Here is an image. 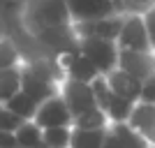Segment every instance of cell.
Segmentation results:
<instances>
[{
    "label": "cell",
    "mask_w": 155,
    "mask_h": 148,
    "mask_svg": "<svg viewBox=\"0 0 155 148\" xmlns=\"http://www.w3.org/2000/svg\"><path fill=\"white\" fill-rule=\"evenodd\" d=\"M2 107H5L7 111H12L14 116H19L21 120H35V113H37V109H39L37 104L32 102L28 95H23L21 90L9 100V102L2 104Z\"/></svg>",
    "instance_id": "cell-18"
},
{
    "label": "cell",
    "mask_w": 155,
    "mask_h": 148,
    "mask_svg": "<svg viewBox=\"0 0 155 148\" xmlns=\"http://www.w3.org/2000/svg\"><path fill=\"white\" fill-rule=\"evenodd\" d=\"M79 51L95 65L100 77H107L118 67V46L116 42L97 37H81L79 39Z\"/></svg>",
    "instance_id": "cell-2"
},
{
    "label": "cell",
    "mask_w": 155,
    "mask_h": 148,
    "mask_svg": "<svg viewBox=\"0 0 155 148\" xmlns=\"http://www.w3.org/2000/svg\"><path fill=\"white\" fill-rule=\"evenodd\" d=\"M58 88L60 86H56V84H51V81H46V79L37 77V74H32L28 67L21 65V93L28 95L37 107L44 104L46 100H51L53 95H58Z\"/></svg>",
    "instance_id": "cell-11"
},
{
    "label": "cell",
    "mask_w": 155,
    "mask_h": 148,
    "mask_svg": "<svg viewBox=\"0 0 155 148\" xmlns=\"http://www.w3.org/2000/svg\"><path fill=\"white\" fill-rule=\"evenodd\" d=\"M109 125L111 123L102 109H93V111H88V113H84V116L72 120V127L74 130H107Z\"/></svg>",
    "instance_id": "cell-20"
},
{
    "label": "cell",
    "mask_w": 155,
    "mask_h": 148,
    "mask_svg": "<svg viewBox=\"0 0 155 148\" xmlns=\"http://www.w3.org/2000/svg\"><path fill=\"white\" fill-rule=\"evenodd\" d=\"M111 2L116 5V9H118V12H123V14H125V9H123V0H111Z\"/></svg>",
    "instance_id": "cell-28"
},
{
    "label": "cell",
    "mask_w": 155,
    "mask_h": 148,
    "mask_svg": "<svg viewBox=\"0 0 155 148\" xmlns=\"http://www.w3.org/2000/svg\"><path fill=\"white\" fill-rule=\"evenodd\" d=\"M21 23L30 35H37L46 28L67 26L72 23V19L65 0H26L21 12Z\"/></svg>",
    "instance_id": "cell-1"
},
{
    "label": "cell",
    "mask_w": 155,
    "mask_h": 148,
    "mask_svg": "<svg viewBox=\"0 0 155 148\" xmlns=\"http://www.w3.org/2000/svg\"><path fill=\"white\" fill-rule=\"evenodd\" d=\"M14 65H21L19 51L14 49V44L9 39H0V70L14 67Z\"/></svg>",
    "instance_id": "cell-22"
},
{
    "label": "cell",
    "mask_w": 155,
    "mask_h": 148,
    "mask_svg": "<svg viewBox=\"0 0 155 148\" xmlns=\"http://www.w3.org/2000/svg\"><path fill=\"white\" fill-rule=\"evenodd\" d=\"M118 70L127 72L137 81H146L155 74V53H137V51H118Z\"/></svg>",
    "instance_id": "cell-10"
},
{
    "label": "cell",
    "mask_w": 155,
    "mask_h": 148,
    "mask_svg": "<svg viewBox=\"0 0 155 148\" xmlns=\"http://www.w3.org/2000/svg\"><path fill=\"white\" fill-rule=\"evenodd\" d=\"M67 12H70L72 23H91V21H100L118 12L116 5L111 0H65Z\"/></svg>",
    "instance_id": "cell-6"
},
{
    "label": "cell",
    "mask_w": 155,
    "mask_h": 148,
    "mask_svg": "<svg viewBox=\"0 0 155 148\" xmlns=\"http://www.w3.org/2000/svg\"><path fill=\"white\" fill-rule=\"evenodd\" d=\"M32 37L39 42V46L44 49L49 56L53 58H60L65 53H74L79 51V37L74 32V26L67 23V26H56V28H46V30L32 35Z\"/></svg>",
    "instance_id": "cell-3"
},
{
    "label": "cell",
    "mask_w": 155,
    "mask_h": 148,
    "mask_svg": "<svg viewBox=\"0 0 155 148\" xmlns=\"http://www.w3.org/2000/svg\"><path fill=\"white\" fill-rule=\"evenodd\" d=\"M141 19H143V26H146V35H148L150 49H153V53H155V5L141 14Z\"/></svg>",
    "instance_id": "cell-24"
},
{
    "label": "cell",
    "mask_w": 155,
    "mask_h": 148,
    "mask_svg": "<svg viewBox=\"0 0 155 148\" xmlns=\"http://www.w3.org/2000/svg\"><path fill=\"white\" fill-rule=\"evenodd\" d=\"M0 148H19L16 146V136L9 132H0Z\"/></svg>",
    "instance_id": "cell-27"
},
{
    "label": "cell",
    "mask_w": 155,
    "mask_h": 148,
    "mask_svg": "<svg viewBox=\"0 0 155 148\" xmlns=\"http://www.w3.org/2000/svg\"><path fill=\"white\" fill-rule=\"evenodd\" d=\"M107 130H74L72 127L70 148H102Z\"/></svg>",
    "instance_id": "cell-16"
},
{
    "label": "cell",
    "mask_w": 155,
    "mask_h": 148,
    "mask_svg": "<svg viewBox=\"0 0 155 148\" xmlns=\"http://www.w3.org/2000/svg\"><path fill=\"white\" fill-rule=\"evenodd\" d=\"M125 23V14H114V16H107V19L100 21H91V23H72L77 37H97V39H109V42H116L118 35H120V28Z\"/></svg>",
    "instance_id": "cell-9"
},
{
    "label": "cell",
    "mask_w": 155,
    "mask_h": 148,
    "mask_svg": "<svg viewBox=\"0 0 155 148\" xmlns=\"http://www.w3.org/2000/svg\"><path fill=\"white\" fill-rule=\"evenodd\" d=\"M127 125L155 148V104L137 102L127 118Z\"/></svg>",
    "instance_id": "cell-12"
},
{
    "label": "cell",
    "mask_w": 155,
    "mask_h": 148,
    "mask_svg": "<svg viewBox=\"0 0 155 148\" xmlns=\"http://www.w3.org/2000/svg\"><path fill=\"white\" fill-rule=\"evenodd\" d=\"M107 84H109L111 93L123 100H130V102H139V95H141V81H137L134 77H130L127 72L123 70H114L111 74H107Z\"/></svg>",
    "instance_id": "cell-13"
},
{
    "label": "cell",
    "mask_w": 155,
    "mask_h": 148,
    "mask_svg": "<svg viewBox=\"0 0 155 148\" xmlns=\"http://www.w3.org/2000/svg\"><path fill=\"white\" fill-rule=\"evenodd\" d=\"M109 127H111V132L116 134L118 146L120 148H153L141 134H137L127 123H114V125H109Z\"/></svg>",
    "instance_id": "cell-15"
},
{
    "label": "cell",
    "mask_w": 155,
    "mask_h": 148,
    "mask_svg": "<svg viewBox=\"0 0 155 148\" xmlns=\"http://www.w3.org/2000/svg\"><path fill=\"white\" fill-rule=\"evenodd\" d=\"M23 123H26V120H21L19 116H14L12 111H7L5 107L0 109V132H9V134H14Z\"/></svg>",
    "instance_id": "cell-23"
},
{
    "label": "cell",
    "mask_w": 155,
    "mask_h": 148,
    "mask_svg": "<svg viewBox=\"0 0 155 148\" xmlns=\"http://www.w3.org/2000/svg\"><path fill=\"white\" fill-rule=\"evenodd\" d=\"M37 148H49V146H44V143H42V146H37Z\"/></svg>",
    "instance_id": "cell-29"
},
{
    "label": "cell",
    "mask_w": 155,
    "mask_h": 148,
    "mask_svg": "<svg viewBox=\"0 0 155 148\" xmlns=\"http://www.w3.org/2000/svg\"><path fill=\"white\" fill-rule=\"evenodd\" d=\"M0 109H2V104H0Z\"/></svg>",
    "instance_id": "cell-30"
},
{
    "label": "cell",
    "mask_w": 155,
    "mask_h": 148,
    "mask_svg": "<svg viewBox=\"0 0 155 148\" xmlns=\"http://www.w3.org/2000/svg\"><path fill=\"white\" fill-rule=\"evenodd\" d=\"M132 109H134V102L123 100V97H118V95L111 93V95H109V102H107V107H104V113H107L109 123L114 125V123H127Z\"/></svg>",
    "instance_id": "cell-17"
},
{
    "label": "cell",
    "mask_w": 155,
    "mask_h": 148,
    "mask_svg": "<svg viewBox=\"0 0 155 148\" xmlns=\"http://www.w3.org/2000/svg\"><path fill=\"white\" fill-rule=\"evenodd\" d=\"M14 136H16V146L19 148H37V146H42V130H39L32 120H26L16 132H14Z\"/></svg>",
    "instance_id": "cell-19"
},
{
    "label": "cell",
    "mask_w": 155,
    "mask_h": 148,
    "mask_svg": "<svg viewBox=\"0 0 155 148\" xmlns=\"http://www.w3.org/2000/svg\"><path fill=\"white\" fill-rule=\"evenodd\" d=\"M72 127H51L42 130V143L49 148H70Z\"/></svg>",
    "instance_id": "cell-21"
},
{
    "label": "cell",
    "mask_w": 155,
    "mask_h": 148,
    "mask_svg": "<svg viewBox=\"0 0 155 148\" xmlns=\"http://www.w3.org/2000/svg\"><path fill=\"white\" fill-rule=\"evenodd\" d=\"M58 93L65 100L67 109H70L72 120L79 118V116H84V113H88V111H93V109H100L97 102H95L91 84H79V81H67V79H65L63 84H60Z\"/></svg>",
    "instance_id": "cell-5"
},
{
    "label": "cell",
    "mask_w": 155,
    "mask_h": 148,
    "mask_svg": "<svg viewBox=\"0 0 155 148\" xmlns=\"http://www.w3.org/2000/svg\"><path fill=\"white\" fill-rule=\"evenodd\" d=\"M118 51H137V53H153L146 35L141 14H125V23L120 28V35L116 39Z\"/></svg>",
    "instance_id": "cell-4"
},
{
    "label": "cell",
    "mask_w": 155,
    "mask_h": 148,
    "mask_svg": "<svg viewBox=\"0 0 155 148\" xmlns=\"http://www.w3.org/2000/svg\"><path fill=\"white\" fill-rule=\"evenodd\" d=\"M139 102H143V104H155V74H150V77L141 84V95H139Z\"/></svg>",
    "instance_id": "cell-26"
},
{
    "label": "cell",
    "mask_w": 155,
    "mask_h": 148,
    "mask_svg": "<svg viewBox=\"0 0 155 148\" xmlns=\"http://www.w3.org/2000/svg\"><path fill=\"white\" fill-rule=\"evenodd\" d=\"M155 5V0H123L125 14H143Z\"/></svg>",
    "instance_id": "cell-25"
},
{
    "label": "cell",
    "mask_w": 155,
    "mask_h": 148,
    "mask_svg": "<svg viewBox=\"0 0 155 148\" xmlns=\"http://www.w3.org/2000/svg\"><path fill=\"white\" fill-rule=\"evenodd\" d=\"M35 125L39 130H51V127H72V113L67 109L65 100L58 95H53L51 100H46L44 104H39L37 113H35Z\"/></svg>",
    "instance_id": "cell-7"
},
{
    "label": "cell",
    "mask_w": 155,
    "mask_h": 148,
    "mask_svg": "<svg viewBox=\"0 0 155 148\" xmlns=\"http://www.w3.org/2000/svg\"><path fill=\"white\" fill-rule=\"evenodd\" d=\"M21 90V65L0 70V104L9 102Z\"/></svg>",
    "instance_id": "cell-14"
},
{
    "label": "cell",
    "mask_w": 155,
    "mask_h": 148,
    "mask_svg": "<svg viewBox=\"0 0 155 148\" xmlns=\"http://www.w3.org/2000/svg\"><path fill=\"white\" fill-rule=\"evenodd\" d=\"M58 65L63 70V77L67 81H79V84H93L100 72L95 70V65L86 58L81 51H74V53H65L58 58Z\"/></svg>",
    "instance_id": "cell-8"
}]
</instances>
